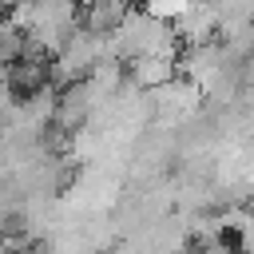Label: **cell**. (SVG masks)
Segmentation results:
<instances>
[{
	"mask_svg": "<svg viewBox=\"0 0 254 254\" xmlns=\"http://www.w3.org/2000/svg\"><path fill=\"white\" fill-rule=\"evenodd\" d=\"M190 4H194V0H147L143 8H147L151 16H159V20H179Z\"/></svg>",
	"mask_w": 254,
	"mask_h": 254,
	"instance_id": "6da1fadb",
	"label": "cell"
},
{
	"mask_svg": "<svg viewBox=\"0 0 254 254\" xmlns=\"http://www.w3.org/2000/svg\"><path fill=\"white\" fill-rule=\"evenodd\" d=\"M4 75H8V60L0 56V79H4Z\"/></svg>",
	"mask_w": 254,
	"mask_h": 254,
	"instance_id": "7a4b0ae2",
	"label": "cell"
}]
</instances>
